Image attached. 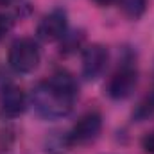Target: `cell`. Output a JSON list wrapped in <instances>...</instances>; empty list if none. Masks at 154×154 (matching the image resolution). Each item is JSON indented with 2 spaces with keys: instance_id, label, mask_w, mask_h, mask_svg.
<instances>
[{
  "instance_id": "obj_1",
  "label": "cell",
  "mask_w": 154,
  "mask_h": 154,
  "mask_svg": "<svg viewBox=\"0 0 154 154\" xmlns=\"http://www.w3.org/2000/svg\"><path fill=\"white\" fill-rule=\"evenodd\" d=\"M79 99V82L68 70H56L31 91V106L45 120L66 116Z\"/></svg>"
},
{
  "instance_id": "obj_2",
  "label": "cell",
  "mask_w": 154,
  "mask_h": 154,
  "mask_svg": "<svg viewBox=\"0 0 154 154\" xmlns=\"http://www.w3.org/2000/svg\"><path fill=\"white\" fill-rule=\"evenodd\" d=\"M39 61H41V50L36 39L18 38L11 43L7 52V63L13 72L22 75L32 74L39 66Z\"/></svg>"
},
{
  "instance_id": "obj_3",
  "label": "cell",
  "mask_w": 154,
  "mask_h": 154,
  "mask_svg": "<svg viewBox=\"0 0 154 154\" xmlns=\"http://www.w3.org/2000/svg\"><path fill=\"white\" fill-rule=\"evenodd\" d=\"M102 125H104V120L99 111H95V109L86 111L84 115L79 116V120L72 125V129L65 134L68 147L88 145V143L95 142L102 131Z\"/></svg>"
},
{
  "instance_id": "obj_4",
  "label": "cell",
  "mask_w": 154,
  "mask_h": 154,
  "mask_svg": "<svg viewBox=\"0 0 154 154\" xmlns=\"http://www.w3.org/2000/svg\"><path fill=\"white\" fill-rule=\"evenodd\" d=\"M138 86V70L133 61H124L109 77L106 93L113 100H125Z\"/></svg>"
},
{
  "instance_id": "obj_5",
  "label": "cell",
  "mask_w": 154,
  "mask_h": 154,
  "mask_svg": "<svg viewBox=\"0 0 154 154\" xmlns=\"http://www.w3.org/2000/svg\"><path fill=\"white\" fill-rule=\"evenodd\" d=\"M36 34L39 39L47 41V43H54L59 41L68 34V16L65 9H52L48 11L41 20H39L38 27H36Z\"/></svg>"
},
{
  "instance_id": "obj_6",
  "label": "cell",
  "mask_w": 154,
  "mask_h": 154,
  "mask_svg": "<svg viewBox=\"0 0 154 154\" xmlns=\"http://www.w3.org/2000/svg\"><path fill=\"white\" fill-rule=\"evenodd\" d=\"M29 106L27 95L18 84L7 82L0 88V116L4 120H14L25 113Z\"/></svg>"
},
{
  "instance_id": "obj_7",
  "label": "cell",
  "mask_w": 154,
  "mask_h": 154,
  "mask_svg": "<svg viewBox=\"0 0 154 154\" xmlns=\"http://www.w3.org/2000/svg\"><path fill=\"white\" fill-rule=\"evenodd\" d=\"M109 63V52L100 43H91L82 50L81 59V72L86 81H97L104 74Z\"/></svg>"
},
{
  "instance_id": "obj_8",
  "label": "cell",
  "mask_w": 154,
  "mask_h": 154,
  "mask_svg": "<svg viewBox=\"0 0 154 154\" xmlns=\"http://www.w3.org/2000/svg\"><path fill=\"white\" fill-rule=\"evenodd\" d=\"M154 118V90H151L134 108L133 111V120L134 122H145Z\"/></svg>"
},
{
  "instance_id": "obj_9",
  "label": "cell",
  "mask_w": 154,
  "mask_h": 154,
  "mask_svg": "<svg viewBox=\"0 0 154 154\" xmlns=\"http://www.w3.org/2000/svg\"><path fill=\"white\" fill-rule=\"evenodd\" d=\"M122 13L131 20H140L149 7V0H118Z\"/></svg>"
},
{
  "instance_id": "obj_10",
  "label": "cell",
  "mask_w": 154,
  "mask_h": 154,
  "mask_svg": "<svg viewBox=\"0 0 154 154\" xmlns=\"http://www.w3.org/2000/svg\"><path fill=\"white\" fill-rule=\"evenodd\" d=\"M13 27H14V20H13L9 14L0 13V41L13 31Z\"/></svg>"
},
{
  "instance_id": "obj_11",
  "label": "cell",
  "mask_w": 154,
  "mask_h": 154,
  "mask_svg": "<svg viewBox=\"0 0 154 154\" xmlns=\"http://www.w3.org/2000/svg\"><path fill=\"white\" fill-rule=\"evenodd\" d=\"M142 147H143V151H145L147 154H154V131L147 133V134L143 136Z\"/></svg>"
},
{
  "instance_id": "obj_12",
  "label": "cell",
  "mask_w": 154,
  "mask_h": 154,
  "mask_svg": "<svg viewBox=\"0 0 154 154\" xmlns=\"http://www.w3.org/2000/svg\"><path fill=\"white\" fill-rule=\"evenodd\" d=\"M27 0H0V7H9V9H14V7H23Z\"/></svg>"
},
{
  "instance_id": "obj_13",
  "label": "cell",
  "mask_w": 154,
  "mask_h": 154,
  "mask_svg": "<svg viewBox=\"0 0 154 154\" xmlns=\"http://www.w3.org/2000/svg\"><path fill=\"white\" fill-rule=\"evenodd\" d=\"M91 2H95V4H97V5H100V7H106V5L116 4L118 0H91Z\"/></svg>"
}]
</instances>
